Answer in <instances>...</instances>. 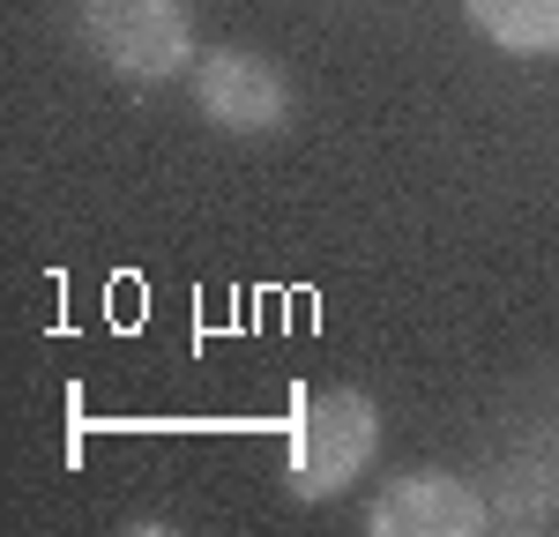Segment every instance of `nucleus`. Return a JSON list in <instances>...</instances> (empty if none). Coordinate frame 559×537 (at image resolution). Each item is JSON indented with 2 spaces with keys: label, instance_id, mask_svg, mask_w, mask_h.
Here are the masks:
<instances>
[{
  "label": "nucleus",
  "instance_id": "nucleus-1",
  "mask_svg": "<svg viewBox=\"0 0 559 537\" xmlns=\"http://www.w3.org/2000/svg\"><path fill=\"white\" fill-rule=\"evenodd\" d=\"M75 31L120 83H173L194 60L187 0H75Z\"/></svg>",
  "mask_w": 559,
  "mask_h": 537
},
{
  "label": "nucleus",
  "instance_id": "nucleus-2",
  "mask_svg": "<svg viewBox=\"0 0 559 537\" xmlns=\"http://www.w3.org/2000/svg\"><path fill=\"white\" fill-rule=\"evenodd\" d=\"M381 441V410L358 389H321L292 410V492L299 500H336L358 486L366 455Z\"/></svg>",
  "mask_w": 559,
  "mask_h": 537
},
{
  "label": "nucleus",
  "instance_id": "nucleus-3",
  "mask_svg": "<svg viewBox=\"0 0 559 537\" xmlns=\"http://www.w3.org/2000/svg\"><path fill=\"white\" fill-rule=\"evenodd\" d=\"M194 105L224 134H269V128H284V112H292V83L276 75V60L224 45V52L194 60Z\"/></svg>",
  "mask_w": 559,
  "mask_h": 537
},
{
  "label": "nucleus",
  "instance_id": "nucleus-4",
  "mask_svg": "<svg viewBox=\"0 0 559 537\" xmlns=\"http://www.w3.org/2000/svg\"><path fill=\"white\" fill-rule=\"evenodd\" d=\"M485 523H492L485 492L463 486L455 470H403L366 508V530L373 537H477Z\"/></svg>",
  "mask_w": 559,
  "mask_h": 537
},
{
  "label": "nucleus",
  "instance_id": "nucleus-5",
  "mask_svg": "<svg viewBox=\"0 0 559 537\" xmlns=\"http://www.w3.org/2000/svg\"><path fill=\"white\" fill-rule=\"evenodd\" d=\"M463 15L500 52H559V0H463Z\"/></svg>",
  "mask_w": 559,
  "mask_h": 537
}]
</instances>
